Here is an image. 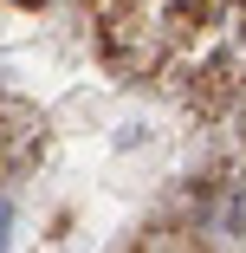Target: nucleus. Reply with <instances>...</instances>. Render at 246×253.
Segmentation results:
<instances>
[{
  "label": "nucleus",
  "instance_id": "1",
  "mask_svg": "<svg viewBox=\"0 0 246 253\" xmlns=\"http://www.w3.org/2000/svg\"><path fill=\"white\" fill-rule=\"evenodd\" d=\"M0 227H7V208H0Z\"/></svg>",
  "mask_w": 246,
  "mask_h": 253
}]
</instances>
